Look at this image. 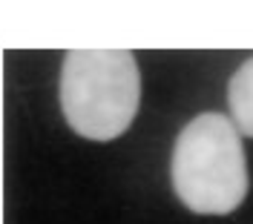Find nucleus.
<instances>
[{"mask_svg": "<svg viewBox=\"0 0 253 224\" xmlns=\"http://www.w3.org/2000/svg\"><path fill=\"white\" fill-rule=\"evenodd\" d=\"M61 112L89 141H112L135 121L141 72L126 49H72L61 66Z\"/></svg>", "mask_w": 253, "mask_h": 224, "instance_id": "obj_1", "label": "nucleus"}, {"mask_svg": "<svg viewBox=\"0 0 253 224\" xmlns=\"http://www.w3.org/2000/svg\"><path fill=\"white\" fill-rule=\"evenodd\" d=\"M173 190L199 216H227L248 195L242 135L221 112H202L173 147Z\"/></svg>", "mask_w": 253, "mask_h": 224, "instance_id": "obj_2", "label": "nucleus"}, {"mask_svg": "<svg viewBox=\"0 0 253 224\" xmlns=\"http://www.w3.org/2000/svg\"><path fill=\"white\" fill-rule=\"evenodd\" d=\"M227 107H230V121L239 129V135L253 138V58H248L230 78Z\"/></svg>", "mask_w": 253, "mask_h": 224, "instance_id": "obj_3", "label": "nucleus"}]
</instances>
